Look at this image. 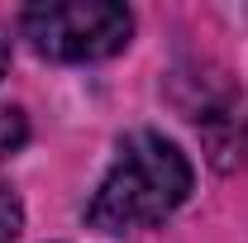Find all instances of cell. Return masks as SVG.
<instances>
[{
    "mask_svg": "<svg viewBox=\"0 0 248 243\" xmlns=\"http://www.w3.org/2000/svg\"><path fill=\"white\" fill-rule=\"evenodd\" d=\"M191 196V162L186 152L162 138L153 129H139L129 134L105 172V182L95 191L91 219L95 229L105 234H124V229H153L167 214Z\"/></svg>",
    "mask_w": 248,
    "mask_h": 243,
    "instance_id": "cell-1",
    "label": "cell"
},
{
    "mask_svg": "<svg viewBox=\"0 0 248 243\" xmlns=\"http://www.w3.org/2000/svg\"><path fill=\"white\" fill-rule=\"evenodd\" d=\"M24 38L38 58L53 62H95L120 53L134 33V15L115 0H48L24 10Z\"/></svg>",
    "mask_w": 248,
    "mask_h": 243,
    "instance_id": "cell-2",
    "label": "cell"
},
{
    "mask_svg": "<svg viewBox=\"0 0 248 243\" xmlns=\"http://www.w3.org/2000/svg\"><path fill=\"white\" fill-rule=\"evenodd\" d=\"M29 138V124H24V115L15 110V105H5L0 110V157H10V152L19 148Z\"/></svg>",
    "mask_w": 248,
    "mask_h": 243,
    "instance_id": "cell-3",
    "label": "cell"
},
{
    "mask_svg": "<svg viewBox=\"0 0 248 243\" xmlns=\"http://www.w3.org/2000/svg\"><path fill=\"white\" fill-rule=\"evenodd\" d=\"M19 224H24V210H19V196L0 182V243L19 239Z\"/></svg>",
    "mask_w": 248,
    "mask_h": 243,
    "instance_id": "cell-4",
    "label": "cell"
},
{
    "mask_svg": "<svg viewBox=\"0 0 248 243\" xmlns=\"http://www.w3.org/2000/svg\"><path fill=\"white\" fill-rule=\"evenodd\" d=\"M5 62H10V38H5V29H0V76H5Z\"/></svg>",
    "mask_w": 248,
    "mask_h": 243,
    "instance_id": "cell-5",
    "label": "cell"
}]
</instances>
